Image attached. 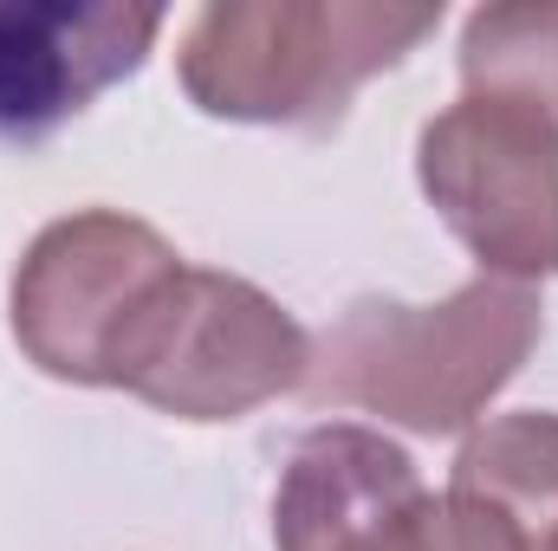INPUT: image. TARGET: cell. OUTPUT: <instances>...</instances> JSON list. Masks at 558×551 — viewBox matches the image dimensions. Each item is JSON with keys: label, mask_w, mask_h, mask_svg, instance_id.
Instances as JSON below:
<instances>
[{"label": "cell", "mask_w": 558, "mask_h": 551, "mask_svg": "<svg viewBox=\"0 0 558 551\" xmlns=\"http://www.w3.org/2000/svg\"><path fill=\"white\" fill-rule=\"evenodd\" d=\"M546 338L533 285L474 273L435 305L351 298L312 344V403L364 409L410 434H461L526 370Z\"/></svg>", "instance_id": "obj_1"}, {"label": "cell", "mask_w": 558, "mask_h": 551, "mask_svg": "<svg viewBox=\"0 0 558 551\" xmlns=\"http://www.w3.org/2000/svg\"><path fill=\"white\" fill-rule=\"evenodd\" d=\"M435 26L441 0H215L182 26L175 78L202 118L331 131Z\"/></svg>", "instance_id": "obj_2"}, {"label": "cell", "mask_w": 558, "mask_h": 551, "mask_svg": "<svg viewBox=\"0 0 558 551\" xmlns=\"http://www.w3.org/2000/svg\"><path fill=\"white\" fill-rule=\"evenodd\" d=\"M305 377L312 338L274 292L189 260L149 298L111 364V390H131L175 421H241L305 390Z\"/></svg>", "instance_id": "obj_3"}, {"label": "cell", "mask_w": 558, "mask_h": 551, "mask_svg": "<svg viewBox=\"0 0 558 551\" xmlns=\"http://www.w3.org/2000/svg\"><path fill=\"white\" fill-rule=\"evenodd\" d=\"M274 551H520L507 519L468 493H435L384 428L318 421L274 487Z\"/></svg>", "instance_id": "obj_4"}, {"label": "cell", "mask_w": 558, "mask_h": 551, "mask_svg": "<svg viewBox=\"0 0 558 551\" xmlns=\"http://www.w3.org/2000/svg\"><path fill=\"white\" fill-rule=\"evenodd\" d=\"M182 273L162 228L124 208H78L33 234L7 285V325L33 370L78 390H111L118 344L149 298Z\"/></svg>", "instance_id": "obj_5"}, {"label": "cell", "mask_w": 558, "mask_h": 551, "mask_svg": "<svg viewBox=\"0 0 558 551\" xmlns=\"http://www.w3.org/2000/svg\"><path fill=\"white\" fill-rule=\"evenodd\" d=\"M416 182L481 273L558 279V124L546 111L461 91L422 124Z\"/></svg>", "instance_id": "obj_6"}, {"label": "cell", "mask_w": 558, "mask_h": 551, "mask_svg": "<svg viewBox=\"0 0 558 551\" xmlns=\"http://www.w3.org/2000/svg\"><path fill=\"white\" fill-rule=\"evenodd\" d=\"M156 7H0V143H39L143 72Z\"/></svg>", "instance_id": "obj_7"}, {"label": "cell", "mask_w": 558, "mask_h": 551, "mask_svg": "<svg viewBox=\"0 0 558 551\" xmlns=\"http://www.w3.org/2000/svg\"><path fill=\"white\" fill-rule=\"evenodd\" d=\"M448 487L494 506L520 551H558V415L513 409L468 428Z\"/></svg>", "instance_id": "obj_8"}, {"label": "cell", "mask_w": 558, "mask_h": 551, "mask_svg": "<svg viewBox=\"0 0 558 551\" xmlns=\"http://www.w3.org/2000/svg\"><path fill=\"white\" fill-rule=\"evenodd\" d=\"M461 91L533 105L558 124V0H494L461 26Z\"/></svg>", "instance_id": "obj_9"}]
</instances>
